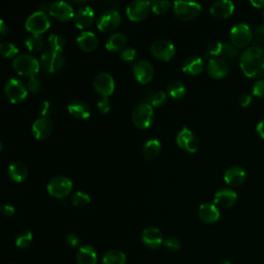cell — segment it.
Segmentation results:
<instances>
[{
    "label": "cell",
    "instance_id": "3",
    "mask_svg": "<svg viewBox=\"0 0 264 264\" xmlns=\"http://www.w3.org/2000/svg\"><path fill=\"white\" fill-rule=\"evenodd\" d=\"M131 119L133 124L139 129H148L152 126L155 120V114L153 107L150 103H140L132 111Z\"/></svg>",
    "mask_w": 264,
    "mask_h": 264
},
{
    "label": "cell",
    "instance_id": "31",
    "mask_svg": "<svg viewBox=\"0 0 264 264\" xmlns=\"http://www.w3.org/2000/svg\"><path fill=\"white\" fill-rule=\"evenodd\" d=\"M161 152V144L158 139H149L143 147V155L147 160L156 159Z\"/></svg>",
    "mask_w": 264,
    "mask_h": 264
},
{
    "label": "cell",
    "instance_id": "51",
    "mask_svg": "<svg viewBox=\"0 0 264 264\" xmlns=\"http://www.w3.org/2000/svg\"><path fill=\"white\" fill-rule=\"evenodd\" d=\"M253 101V96L251 94H243L240 96L239 98V104L242 107V108H248L250 107V104L252 103Z\"/></svg>",
    "mask_w": 264,
    "mask_h": 264
},
{
    "label": "cell",
    "instance_id": "46",
    "mask_svg": "<svg viewBox=\"0 0 264 264\" xmlns=\"http://www.w3.org/2000/svg\"><path fill=\"white\" fill-rule=\"evenodd\" d=\"M54 112V107L53 104L48 101V100H45L41 103V107H40V113L42 115V117L44 118H49Z\"/></svg>",
    "mask_w": 264,
    "mask_h": 264
},
{
    "label": "cell",
    "instance_id": "33",
    "mask_svg": "<svg viewBox=\"0 0 264 264\" xmlns=\"http://www.w3.org/2000/svg\"><path fill=\"white\" fill-rule=\"evenodd\" d=\"M167 92L169 96L172 97L173 99H181L186 94V87L182 82L174 81L168 85Z\"/></svg>",
    "mask_w": 264,
    "mask_h": 264
},
{
    "label": "cell",
    "instance_id": "37",
    "mask_svg": "<svg viewBox=\"0 0 264 264\" xmlns=\"http://www.w3.org/2000/svg\"><path fill=\"white\" fill-rule=\"evenodd\" d=\"M237 56H238V51L236 47H234L231 43H228V42L223 43L220 58H223L224 60L227 61V60H233Z\"/></svg>",
    "mask_w": 264,
    "mask_h": 264
},
{
    "label": "cell",
    "instance_id": "56",
    "mask_svg": "<svg viewBox=\"0 0 264 264\" xmlns=\"http://www.w3.org/2000/svg\"><path fill=\"white\" fill-rule=\"evenodd\" d=\"M219 264H231L229 261H227V260H223V261H221Z\"/></svg>",
    "mask_w": 264,
    "mask_h": 264
},
{
    "label": "cell",
    "instance_id": "39",
    "mask_svg": "<svg viewBox=\"0 0 264 264\" xmlns=\"http://www.w3.org/2000/svg\"><path fill=\"white\" fill-rule=\"evenodd\" d=\"M171 4L167 0H154L151 2V11L156 15H163L168 12Z\"/></svg>",
    "mask_w": 264,
    "mask_h": 264
},
{
    "label": "cell",
    "instance_id": "29",
    "mask_svg": "<svg viewBox=\"0 0 264 264\" xmlns=\"http://www.w3.org/2000/svg\"><path fill=\"white\" fill-rule=\"evenodd\" d=\"M77 260L79 264H96L97 263L96 250L90 244L82 245L79 249Z\"/></svg>",
    "mask_w": 264,
    "mask_h": 264
},
{
    "label": "cell",
    "instance_id": "17",
    "mask_svg": "<svg viewBox=\"0 0 264 264\" xmlns=\"http://www.w3.org/2000/svg\"><path fill=\"white\" fill-rule=\"evenodd\" d=\"M235 7L234 4L230 0H219L212 5L209 13L213 17L219 20L228 19L234 13Z\"/></svg>",
    "mask_w": 264,
    "mask_h": 264
},
{
    "label": "cell",
    "instance_id": "42",
    "mask_svg": "<svg viewBox=\"0 0 264 264\" xmlns=\"http://www.w3.org/2000/svg\"><path fill=\"white\" fill-rule=\"evenodd\" d=\"M222 46L223 43L220 42H213L208 45L207 48V54H205V57L210 56L213 58H218L221 56V52H222Z\"/></svg>",
    "mask_w": 264,
    "mask_h": 264
},
{
    "label": "cell",
    "instance_id": "32",
    "mask_svg": "<svg viewBox=\"0 0 264 264\" xmlns=\"http://www.w3.org/2000/svg\"><path fill=\"white\" fill-rule=\"evenodd\" d=\"M126 256L119 250H112L104 254L102 258V264H125Z\"/></svg>",
    "mask_w": 264,
    "mask_h": 264
},
{
    "label": "cell",
    "instance_id": "10",
    "mask_svg": "<svg viewBox=\"0 0 264 264\" xmlns=\"http://www.w3.org/2000/svg\"><path fill=\"white\" fill-rule=\"evenodd\" d=\"M151 54L160 61H169L175 54V48L166 40H158L152 44Z\"/></svg>",
    "mask_w": 264,
    "mask_h": 264
},
{
    "label": "cell",
    "instance_id": "57",
    "mask_svg": "<svg viewBox=\"0 0 264 264\" xmlns=\"http://www.w3.org/2000/svg\"><path fill=\"white\" fill-rule=\"evenodd\" d=\"M263 16H264V12H263Z\"/></svg>",
    "mask_w": 264,
    "mask_h": 264
},
{
    "label": "cell",
    "instance_id": "5",
    "mask_svg": "<svg viewBox=\"0 0 264 264\" xmlns=\"http://www.w3.org/2000/svg\"><path fill=\"white\" fill-rule=\"evenodd\" d=\"M51 27V21L48 16V14L44 11L36 12L31 14L26 22H25V28L28 32L34 36H41L48 31V29Z\"/></svg>",
    "mask_w": 264,
    "mask_h": 264
},
{
    "label": "cell",
    "instance_id": "36",
    "mask_svg": "<svg viewBox=\"0 0 264 264\" xmlns=\"http://www.w3.org/2000/svg\"><path fill=\"white\" fill-rule=\"evenodd\" d=\"M48 44L51 48V51L57 52V53H62L64 47H65V42L64 39L59 36V34H51L48 39Z\"/></svg>",
    "mask_w": 264,
    "mask_h": 264
},
{
    "label": "cell",
    "instance_id": "16",
    "mask_svg": "<svg viewBox=\"0 0 264 264\" xmlns=\"http://www.w3.org/2000/svg\"><path fill=\"white\" fill-rule=\"evenodd\" d=\"M51 17L60 22H67L75 18V12L71 5L64 2H57L51 5L49 11Z\"/></svg>",
    "mask_w": 264,
    "mask_h": 264
},
{
    "label": "cell",
    "instance_id": "7",
    "mask_svg": "<svg viewBox=\"0 0 264 264\" xmlns=\"http://www.w3.org/2000/svg\"><path fill=\"white\" fill-rule=\"evenodd\" d=\"M253 40V32L249 25L244 23L236 24L230 30V42L237 49L248 47Z\"/></svg>",
    "mask_w": 264,
    "mask_h": 264
},
{
    "label": "cell",
    "instance_id": "8",
    "mask_svg": "<svg viewBox=\"0 0 264 264\" xmlns=\"http://www.w3.org/2000/svg\"><path fill=\"white\" fill-rule=\"evenodd\" d=\"M47 190L51 196L61 199L66 197L72 192L73 182L66 177H55L49 182Z\"/></svg>",
    "mask_w": 264,
    "mask_h": 264
},
{
    "label": "cell",
    "instance_id": "24",
    "mask_svg": "<svg viewBox=\"0 0 264 264\" xmlns=\"http://www.w3.org/2000/svg\"><path fill=\"white\" fill-rule=\"evenodd\" d=\"M78 47L86 53H91L95 51L98 47V39L91 31L82 32L77 39Z\"/></svg>",
    "mask_w": 264,
    "mask_h": 264
},
{
    "label": "cell",
    "instance_id": "11",
    "mask_svg": "<svg viewBox=\"0 0 264 264\" xmlns=\"http://www.w3.org/2000/svg\"><path fill=\"white\" fill-rule=\"evenodd\" d=\"M93 87L97 94H99L101 97L108 98L115 91L114 78L108 73H100L94 78Z\"/></svg>",
    "mask_w": 264,
    "mask_h": 264
},
{
    "label": "cell",
    "instance_id": "38",
    "mask_svg": "<svg viewBox=\"0 0 264 264\" xmlns=\"http://www.w3.org/2000/svg\"><path fill=\"white\" fill-rule=\"evenodd\" d=\"M32 239H33V235L31 231L23 230L16 237V245L20 249H26L31 244Z\"/></svg>",
    "mask_w": 264,
    "mask_h": 264
},
{
    "label": "cell",
    "instance_id": "18",
    "mask_svg": "<svg viewBox=\"0 0 264 264\" xmlns=\"http://www.w3.org/2000/svg\"><path fill=\"white\" fill-rule=\"evenodd\" d=\"M229 73V65L223 58H212L207 63V74L215 80L225 78Z\"/></svg>",
    "mask_w": 264,
    "mask_h": 264
},
{
    "label": "cell",
    "instance_id": "35",
    "mask_svg": "<svg viewBox=\"0 0 264 264\" xmlns=\"http://www.w3.org/2000/svg\"><path fill=\"white\" fill-rule=\"evenodd\" d=\"M18 52L19 49L17 48V46L11 42H3L0 44V54H2L4 58H14L17 56Z\"/></svg>",
    "mask_w": 264,
    "mask_h": 264
},
{
    "label": "cell",
    "instance_id": "52",
    "mask_svg": "<svg viewBox=\"0 0 264 264\" xmlns=\"http://www.w3.org/2000/svg\"><path fill=\"white\" fill-rule=\"evenodd\" d=\"M2 213L6 216V217H12L15 214V207L11 204H4L2 207Z\"/></svg>",
    "mask_w": 264,
    "mask_h": 264
},
{
    "label": "cell",
    "instance_id": "53",
    "mask_svg": "<svg viewBox=\"0 0 264 264\" xmlns=\"http://www.w3.org/2000/svg\"><path fill=\"white\" fill-rule=\"evenodd\" d=\"M8 33V26L6 25L5 21H0V39L4 40Z\"/></svg>",
    "mask_w": 264,
    "mask_h": 264
},
{
    "label": "cell",
    "instance_id": "28",
    "mask_svg": "<svg viewBox=\"0 0 264 264\" xmlns=\"http://www.w3.org/2000/svg\"><path fill=\"white\" fill-rule=\"evenodd\" d=\"M8 173L12 181L16 183H22L28 177V168L23 162L16 161L9 166Z\"/></svg>",
    "mask_w": 264,
    "mask_h": 264
},
{
    "label": "cell",
    "instance_id": "1",
    "mask_svg": "<svg viewBox=\"0 0 264 264\" xmlns=\"http://www.w3.org/2000/svg\"><path fill=\"white\" fill-rule=\"evenodd\" d=\"M239 66L245 77L260 80L264 77V50L257 46L247 48L240 55Z\"/></svg>",
    "mask_w": 264,
    "mask_h": 264
},
{
    "label": "cell",
    "instance_id": "44",
    "mask_svg": "<svg viewBox=\"0 0 264 264\" xmlns=\"http://www.w3.org/2000/svg\"><path fill=\"white\" fill-rule=\"evenodd\" d=\"M121 59L126 62V63H130V62H133L136 58H137V52L135 49H132V48H127V49H124L122 52H121Z\"/></svg>",
    "mask_w": 264,
    "mask_h": 264
},
{
    "label": "cell",
    "instance_id": "22",
    "mask_svg": "<svg viewBox=\"0 0 264 264\" xmlns=\"http://www.w3.org/2000/svg\"><path fill=\"white\" fill-rule=\"evenodd\" d=\"M144 243L150 249H158L163 243V234L156 227H147L142 234Z\"/></svg>",
    "mask_w": 264,
    "mask_h": 264
},
{
    "label": "cell",
    "instance_id": "48",
    "mask_svg": "<svg viewBox=\"0 0 264 264\" xmlns=\"http://www.w3.org/2000/svg\"><path fill=\"white\" fill-rule=\"evenodd\" d=\"M26 86H27V89L29 92L38 93V92H40V90L42 88V83L37 77H34V78H30L28 80Z\"/></svg>",
    "mask_w": 264,
    "mask_h": 264
},
{
    "label": "cell",
    "instance_id": "25",
    "mask_svg": "<svg viewBox=\"0 0 264 264\" xmlns=\"http://www.w3.org/2000/svg\"><path fill=\"white\" fill-rule=\"evenodd\" d=\"M69 114L79 120H86L91 116V109L89 104L83 100L77 99L68 104Z\"/></svg>",
    "mask_w": 264,
    "mask_h": 264
},
{
    "label": "cell",
    "instance_id": "27",
    "mask_svg": "<svg viewBox=\"0 0 264 264\" xmlns=\"http://www.w3.org/2000/svg\"><path fill=\"white\" fill-rule=\"evenodd\" d=\"M183 72L189 76H198L204 69V61L198 56L188 57L183 62Z\"/></svg>",
    "mask_w": 264,
    "mask_h": 264
},
{
    "label": "cell",
    "instance_id": "21",
    "mask_svg": "<svg viewBox=\"0 0 264 264\" xmlns=\"http://www.w3.org/2000/svg\"><path fill=\"white\" fill-rule=\"evenodd\" d=\"M237 200V194L231 189H221L215 193L214 201L216 205L222 208H230L232 207Z\"/></svg>",
    "mask_w": 264,
    "mask_h": 264
},
{
    "label": "cell",
    "instance_id": "50",
    "mask_svg": "<svg viewBox=\"0 0 264 264\" xmlns=\"http://www.w3.org/2000/svg\"><path fill=\"white\" fill-rule=\"evenodd\" d=\"M66 243L72 247V248H76L80 244V238L77 234H74V233H71L66 236Z\"/></svg>",
    "mask_w": 264,
    "mask_h": 264
},
{
    "label": "cell",
    "instance_id": "43",
    "mask_svg": "<svg viewBox=\"0 0 264 264\" xmlns=\"http://www.w3.org/2000/svg\"><path fill=\"white\" fill-rule=\"evenodd\" d=\"M253 41L255 43L254 46L261 47L264 45V24L259 25L255 28L253 32Z\"/></svg>",
    "mask_w": 264,
    "mask_h": 264
},
{
    "label": "cell",
    "instance_id": "2",
    "mask_svg": "<svg viewBox=\"0 0 264 264\" xmlns=\"http://www.w3.org/2000/svg\"><path fill=\"white\" fill-rule=\"evenodd\" d=\"M13 67L18 75L30 79L34 78L39 74L41 69V64L36 57L28 54H23L15 58L13 62Z\"/></svg>",
    "mask_w": 264,
    "mask_h": 264
},
{
    "label": "cell",
    "instance_id": "15",
    "mask_svg": "<svg viewBox=\"0 0 264 264\" xmlns=\"http://www.w3.org/2000/svg\"><path fill=\"white\" fill-rule=\"evenodd\" d=\"M133 76L139 84H149L154 78V67L149 61L139 60L133 66Z\"/></svg>",
    "mask_w": 264,
    "mask_h": 264
},
{
    "label": "cell",
    "instance_id": "13",
    "mask_svg": "<svg viewBox=\"0 0 264 264\" xmlns=\"http://www.w3.org/2000/svg\"><path fill=\"white\" fill-rule=\"evenodd\" d=\"M178 146L189 153H195L199 148L198 137L187 127H184L177 135Z\"/></svg>",
    "mask_w": 264,
    "mask_h": 264
},
{
    "label": "cell",
    "instance_id": "20",
    "mask_svg": "<svg viewBox=\"0 0 264 264\" xmlns=\"http://www.w3.org/2000/svg\"><path fill=\"white\" fill-rule=\"evenodd\" d=\"M95 20V13L91 7H84L75 15V24L79 29H87L89 28Z\"/></svg>",
    "mask_w": 264,
    "mask_h": 264
},
{
    "label": "cell",
    "instance_id": "54",
    "mask_svg": "<svg viewBox=\"0 0 264 264\" xmlns=\"http://www.w3.org/2000/svg\"><path fill=\"white\" fill-rule=\"evenodd\" d=\"M256 130H257L259 136L264 139V119L258 123V125L256 127Z\"/></svg>",
    "mask_w": 264,
    "mask_h": 264
},
{
    "label": "cell",
    "instance_id": "26",
    "mask_svg": "<svg viewBox=\"0 0 264 264\" xmlns=\"http://www.w3.org/2000/svg\"><path fill=\"white\" fill-rule=\"evenodd\" d=\"M198 216L204 223L214 224L220 219V212L213 203H202L198 208Z\"/></svg>",
    "mask_w": 264,
    "mask_h": 264
},
{
    "label": "cell",
    "instance_id": "14",
    "mask_svg": "<svg viewBox=\"0 0 264 264\" xmlns=\"http://www.w3.org/2000/svg\"><path fill=\"white\" fill-rule=\"evenodd\" d=\"M122 22V17L118 11L102 13L97 21V28L101 32H111L116 30Z\"/></svg>",
    "mask_w": 264,
    "mask_h": 264
},
{
    "label": "cell",
    "instance_id": "34",
    "mask_svg": "<svg viewBox=\"0 0 264 264\" xmlns=\"http://www.w3.org/2000/svg\"><path fill=\"white\" fill-rule=\"evenodd\" d=\"M25 46L30 52H41L44 48V40L41 36L31 34L25 40Z\"/></svg>",
    "mask_w": 264,
    "mask_h": 264
},
{
    "label": "cell",
    "instance_id": "40",
    "mask_svg": "<svg viewBox=\"0 0 264 264\" xmlns=\"http://www.w3.org/2000/svg\"><path fill=\"white\" fill-rule=\"evenodd\" d=\"M91 202L90 196L82 191L76 192L72 197V203L77 207H84Z\"/></svg>",
    "mask_w": 264,
    "mask_h": 264
},
{
    "label": "cell",
    "instance_id": "19",
    "mask_svg": "<svg viewBox=\"0 0 264 264\" xmlns=\"http://www.w3.org/2000/svg\"><path fill=\"white\" fill-rule=\"evenodd\" d=\"M32 134L37 139L44 140L48 138L53 131V123L50 118L41 117L32 125Z\"/></svg>",
    "mask_w": 264,
    "mask_h": 264
},
{
    "label": "cell",
    "instance_id": "12",
    "mask_svg": "<svg viewBox=\"0 0 264 264\" xmlns=\"http://www.w3.org/2000/svg\"><path fill=\"white\" fill-rule=\"evenodd\" d=\"M64 65V57L62 53L47 51L42 56V66L44 71L50 75L60 72Z\"/></svg>",
    "mask_w": 264,
    "mask_h": 264
},
{
    "label": "cell",
    "instance_id": "23",
    "mask_svg": "<svg viewBox=\"0 0 264 264\" xmlns=\"http://www.w3.org/2000/svg\"><path fill=\"white\" fill-rule=\"evenodd\" d=\"M224 181L230 187H239L245 181V171L240 166H231L225 171Z\"/></svg>",
    "mask_w": 264,
    "mask_h": 264
},
{
    "label": "cell",
    "instance_id": "49",
    "mask_svg": "<svg viewBox=\"0 0 264 264\" xmlns=\"http://www.w3.org/2000/svg\"><path fill=\"white\" fill-rule=\"evenodd\" d=\"M97 109L101 114H108L111 111V102L109 98L102 97L97 101Z\"/></svg>",
    "mask_w": 264,
    "mask_h": 264
},
{
    "label": "cell",
    "instance_id": "30",
    "mask_svg": "<svg viewBox=\"0 0 264 264\" xmlns=\"http://www.w3.org/2000/svg\"><path fill=\"white\" fill-rule=\"evenodd\" d=\"M127 43V39L123 33H113L111 34L107 42H105V48L110 52H119L123 51L125 49Z\"/></svg>",
    "mask_w": 264,
    "mask_h": 264
},
{
    "label": "cell",
    "instance_id": "41",
    "mask_svg": "<svg viewBox=\"0 0 264 264\" xmlns=\"http://www.w3.org/2000/svg\"><path fill=\"white\" fill-rule=\"evenodd\" d=\"M166 99H167V96L164 91H157L153 94L151 105L153 108H161L166 103Z\"/></svg>",
    "mask_w": 264,
    "mask_h": 264
},
{
    "label": "cell",
    "instance_id": "45",
    "mask_svg": "<svg viewBox=\"0 0 264 264\" xmlns=\"http://www.w3.org/2000/svg\"><path fill=\"white\" fill-rule=\"evenodd\" d=\"M252 93L254 96L264 99V79L256 81L252 87Z\"/></svg>",
    "mask_w": 264,
    "mask_h": 264
},
{
    "label": "cell",
    "instance_id": "4",
    "mask_svg": "<svg viewBox=\"0 0 264 264\" xmlns=\"http://www.w3.org/2000/svg\"><path fill=\"white\" fill-rule=\"evenodd\" d=\"M201 6L193 2H183L178 0L173 4L174 16L181 21H192L196 19L201 13Z\"/></svg>",
    "mask_w": 264,
    "mask_h": 264
},
{
    "label": "cell",
    "instance_id": "6",
    "mask_svg": "<svg viewBox=\"0 0 264 264\" xmlns=\"http://www.w3.org/2000/svg\"><path fill=\"white\" fill-rule=\"evenodd\" d=\"M5 92L12 103H21L27 98L29 91L27 86L21 80L12 78L7 81Z\"/></svg>",
    "mask_w": 264,
    "mask_h": 264
},
{
    "label": "cell",
    "instance_id": "9",
    "mask_svg": "<svg viewBox=\"0 0 264 264\" xmlns=\"http://www.w3.org/2000/svg\"><path fill=\"white\" fill-rule=\"evenodd\" d=\"M151 11V2H142L136 0L128 5L126 15L129 20L133 22H140L148 18Z\"/></svg>",
    "mask_w": 264,
    "mask_h": 264
},
{
    "label": "cell",
    "instance_id": "47",
    "mask_svg": "<svg viewBox=\"0 0 264 264\" xmlns=\"http://www.w3.org/2000/svg\"><path fill=\"white\" fill-rule=\"evenodd\" d=\"M164 245L171 252H178L181 249V242L177 237H168L164 241Z\"/></svg>",
    "mask_w": 264,
    "mask_h": 264
},
{
    "label": "cell",
    "instance_id": "55",
    "mask_svg": "<svg viewBox=\"0 0 264 264\" xmlns=\"http://www.w3.org/2000/svg\"><path fill=\"white\" fill-rule=\"evenodd\" d=\"M250 4L256 9H263L264 8V0H251Z\"/></svg>",
    "mask_w": 264,
    "mask_h": 264
}]
</instances>
